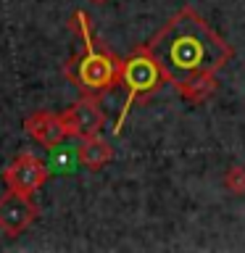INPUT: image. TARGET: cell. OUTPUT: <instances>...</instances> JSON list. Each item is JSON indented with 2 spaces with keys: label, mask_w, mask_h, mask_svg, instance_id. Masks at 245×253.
I'll return each instance as SVG.
<instances>
[{
  "label": "cell",
  "mask_w": 245,
  "mask_h": 253,
  "mask_svg": "<svg viewBox=\"0 0 245 253\" xmlns=\"http://www.w3.org/2000/svg\"><path fill=\"white\" fill-rule=\"evenodd\" d=\"M169 84L193 74H216L232 61V45L216 35L195 8L177 11L148 42Z\"/></svg>",
  "instance_id": "1"
},
{
  "label": "cell",
  "mask_w": 245,
  "mask_h": 253,
  "mask_svg": "<svg viewBox=\"0 0 245 253\" xmlns=\"http://www.w3.org/2000/svg\"><path fill=\"white\" fill-rule=\"evenodd\" d=\"M71 32H77L82 40V50L63 66V77L79 90V95H106L108 90L119 87L124 58L111 53L98 37L92 35V21L84 11H74L69 19Z\"/></svg>",
  "instance_id": "2"
},
{
  "label": "cell",
  "mask_w": 245,
  "mask_h": 253,
  "mask_svg": "<svg viewBox=\"0 0 245 253\" xmlns=\"http://www.w3.org/2000/svg\"><path fill=\"white\" fill-rule=\"evenodd\" d=\"M163 84H166V77L161 66H158V61L150 55L148 45H140L129 58H124L122 74H119V87L124 90V103H122V111H119V119L114 122V134H122V126L134 103L148 100Z\"/></svg>",
  "instance_id": "3"
},
{
  "label": "cell",
  "mask_w": 245,
  "mask_h": 253,
  "mask_svg": "<svg viewBox=\"0 0 245 253\" xmlns=\"http://www.w3.org/2000/svg\"><path fill=\"white\" fill-rule=\"evenodd\" d=\"M61 119H63V126H66V134L69 137H77V140L100 134L103 124H106V114L100 108V98H95V95H82L77 103H71L63 111Z\"/></svg>",
  "instance_id": "4"
},
{
  "label": "cell",
  "mask_w": 245,
  "mask_h": 253,
  "mask_svg": "<svg viewBox=\"0 0 245 253\" xmlns=\"http://www.w3.org/2000/svg\"><path fill=\"white\" fill-rule=\"evenodd\" d=\"M47 177H50V171L42 164V158H37L35 153H19L3 171L5 187L24 195H35L47 182Z\"/></svg>",
  "instance_id": "5"
},
{
  "label": "cell",
  "mask_w": 245,
  "mask_h": 253,
  "mask_svg": "<svg viewBox=\"0 0 245 253\" xmlns=\"http://www.w3.org/2000/svg\"><path fill=\"white\" fill-rule=\"evenodd\" d=\"M37 216L40 209L32 201V195L16 193V190H8V193L0 195V232L3 235L19 237L24 229L35 224Z\"/></svg>",
  "instance_id": "6"
},
{
  "label": "cell",
  "mask_w": 245,
  "mask_h": 253,
  "mask_svg": "<svg viewBox=\"0 0 245 253\" xmlns=\"http://www.w3.org/2000/svg\"><path fill=\"white\" fill-rule=\"evenodd\" d=\"M24 129H27V134L37 142V145H42L47 150H55L69 137L61 114H50V111H37V114L27 116Z\"/></svg>",
  "instance_id": "7"
},
{
  "label": "cell",
  "mask_w": 245,
  "mask_h": 253,
  "mask_svg": "<svg viewBox=\"0 0 245 253\" xmlns=\"http://www.w3.org/2000/svg\"><path fill=\"white\" fill-rule=\"evenodd\" d=\"M111 158H114V148H111L108 142L100 137V134H92V137L79 140V145H77V161L82 164V166H87V169L100 171L106 164H111Z\"/></svg>",
  "instance_id": "8"
},
{
  "label": "cell",
  "mask_w": 245,
  "mask_h": 253,
  "mask_svg": "<svg viewBox=\"0 0 245 253\" xmlns=\"http://www.w3.org/2000/svg\"><path fill=\"white\" fill-rule=\"evenodd\" d=\"M216 87H219L216 74H193V77H187V79L174 84V90L187 103H203L216 92Z\"/></svg>",
  "instance_id": "9"
},
{
  "label": "cell",
  "mask_w": 245,
  "mask_h": 253,
  "mask_svg": "<svg viewBox=\"0 0 245 253\" xmlns=\"http://www.w3.org/2000/svg\"><path fill=\"white\" fill-rule=\"evenodd\" d=\"M221 185H224L232 195H245V166H229L224 179H221Z\"/></svg>",
  "instance_id": "10"
},
{
  "label": "cell",
  "mask_w": 245,
  "mask_h": 253,
  "mask_svg": "<svg viewBox=\"0 0 245 253\" xmlns=\"http://www.w3.org/2000/svg\"><path fill=\"white\" fill-rule=\"evenodd\" d=\"M90 3H106V0H90Z\"/></svg>",
  "instance_id": "11"
}]
</instances>
